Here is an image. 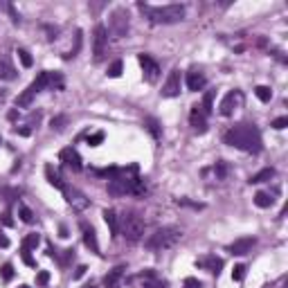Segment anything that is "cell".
Returning <instances> with one entry per match:
<instances>
[{"mask_svg":"<svg viewBox=\"0 0 288 288\" xmlns=\"http://www.w3.org/2000/svg\"><path fill=\"white\" fill-rule=\"evenodd\" d=\"M223 142L248 153L261 151V133L254 124H236V126H232L230 131H225Z\"/></svg>","mask_w":288,"mask_h":288,"instance_id":"1","label":"cell"},{"mask_svg":"<svg viewBox=\"0 0 288 288\" xmlns=\"http://www.w3.org/2000/svg\"><path fill=\"white\" fill-rule=\"evenodd\" d=\"M140 9L158 25H173L185 18V7L182 5H165V7H149L140 2Z\"/></svg>","mask_w":288,"mask_h":288,"instance_id":"2","label":"cell"},{"mask_svg":"<svg viewBox=\"0 0 288 288\" xmlns=\"http://www.w3.org/2000/svg\"><path fill=\"white\" fill-rule=\"evenodd\" d=\"M182 239V232L178 228H160L156 230L151 236L147 239V250H151V252H162V250H169L173 248V245L178 243V241Z\"/></svg>","mask_w":288,"mask_h":288,"instance_id":"3","label":"cell"},{"mask_svg":"<svg viewBox=\"0 0 288 288\" xmlns=\"http://www.w3.org/2000/svg\"><path fill=\"white\" fill-rule=\"evenodd\" d=\"M119 234L128 241V243H137L144 236V219L140 214H126L119 221Z\"/></svg>","mask_w":288,"mask_h":288,"instance_id":"4","label":"cell"},{"mask_svg":"<svg viewBox=\"0 0 288 288\" xmlns=\"http://www.w3.org/2000/svg\"><path fill=\"white\" fill-rule=\"evenodd\" d=\"M48 79H50V72L45 70V72H41L39 77L34 79V81L27 86V88L23 90V93L16 97V106L18 108H27V106H32V102H34V97L41 93L43 88H48Z\"/></svg>","mask_w":288,"mask_h":288,"instance_id":"5","label":"cell"},{"mask_svg":"<svg viewBox=\"0 0 288 288\" xmlns=\"http://www.w3.org/2000/svg\"><path fill=\"white\" fill-rule=\"evenodd\" d=\"M241 106H243V93H241V90H230L223 97V102H221L219 111L223 117H232L234 111H239Z\"/></svg>","mask_w":288,"mask_h":288,"instance_id":"6","label":"cell"},{"mask_svg":"<svg viewBox=\"0 0 288 288\" xmlns=\"http://www.w3.org/2000/svg\"><path fill=\"white\" fill-rule=\"evenodd\" d=\"M108 52V30L104 25H97L95 27V36H93V54L95 61H102Z\"/></svg>","mask_w":288,"mask_h":288,"instance_id":"7","label":"cell"},{"mask_svg":"<svg viewBox=\"0 0 288 288\" xmlns=\"http://www.w3.org/2000/svg\"><path fill=\"white\" fill-rule=\"evenodd\" d=\"M111 30L117 39H122V36L128 34V11L126 9L119 7V9H115L111 14Z\"/></svg>","mask_w":288,"mask_h":288,"instance_id":"8","label":"cell"},{"mask_svg":"<svg viewBox=\"0 0 288 288\" xmlns=\"http://www.w3.org/2000/svg\"><path fill=\"white\" fill-rule=\"evenodd\" d=\"M137 61H140L142 70H144V79H147L149 83H156L158 77H160V65H158V61L153 59V57H149V54H140Z\"/></svg>","mask_w":288,"mask_h":288,"instance_id":"9","label":"cell"},{"mask_svg":"<svg viewBox=\"0 0 288 288\" xmlns=\"http://www.w3.org/2000/svg\"><path fill=\"white\" fill-rule=\"evenodd\" d=\"M162 95H165V97H178V95H180V70L178 68H173L169 72L165 86H162Z\"/></svg>","mask_w":288,"mask_h":288,"instance_id":"10","label":"cell"},{"mask_svg":"<svg viewBox=\"0 0 288 288\" xmlns=\"http://www.w3.org/2000/svg\"><path fill=\"white\" fill-rule=\"evenodd\" d=\"M59 160L63 162L68 169H72V171H81V156L77 153V149H72V147H65V149H61V153H59Z\"/></svg>","mask_w":288,"mask_h":288,"instance_id":"11","label":"cell"},{"mask_svg":"<svg viewBox=\"0 0 288 288\" xmlns=\"http://www.w3.org/2000/svg\"><path fill=\"white\" fill-rule=\"evenodd\" d=\"M63 194H65V200H68V205H72L74 210H86V207L90 205V200L86 198V196L81 194L79 189H72V187H65L63 189Z\"/></svg>","mask_w":288,"mask_h":288,"instance_id":"12","label":"cell"},{"mask_svg":"<svg viewBox=\"0 0 288 288\" xmlns=\"http://www.w3.org/2000/svg\"><path fill=\"white\" fill-rule=\"evenodd\" d=\"M254 243H257V239H254V236H241V239H236L234 243L230 245V252L236 254V257H243V254L252 252Z\"/></svg>","mask_w":288,"mask_h":288,"instance_id":"13","label":"cell"},{"mask_svg":"<svg viewBox=\"0 0 288 288\" xmlns=\"http://www.w3.org/2000/svg\"><path fill=\"white\" fill-rule=\"evenodd\" d=\"M196 266H198V268H205L207 273H212V275H219L221 268H223V259H219L216 254H207V257L198 259Z\"/></svg>","mask_w":288,"mask_h":288,"instance_id":"14","label":"cell"},{"mask_svg":"<svg viewBox=\"0 0 288 288\" xmlns=\"http://www.w3.org/2000/svg\"><path fill=\"white\" fill-rule=\"evenodd\" d=\"M205 86H207V79L200 70H189V72H187V88H189L191 93H198V90H203Z\"/></svg>","mask_w":288,"mask_h":288,"instance_id":"15","label":"cell"},{"mask_svg":"<svg viewBox=\"0 0 288 288\" xmlns=\"http://www.w3.org/2000/svg\"><path fill=\"white\" fill-rule=\"evenodd\" d=\"M81 232H83V243L90 248V252L99 254V243H97V234H95V228L88 225L86 221H81Z\"/></svg>","mask_w":288,"mask_h":288,"instance_id":"16","label":"cell"},{"mask_svg":"<svg viewBox=\"0 0 288 288\" xmlns=\"http://www.w3.org/2000/svg\"><path fill=\"white\" fill-rule=\"evenodd\" d=\"M189 122H191V126H194V131H196V133H205V131H207V115H205L203 111H200L198 106L191 108Z\"/></svg>","mask_w":288,"mask_h":288,"instance_id":"17","label":"cell"},{"mask_svg":"<svg viewBox=\"0 0 288 288\" xmlns=\"http://www.w3.org/2000/svg\"><path fill=\"white\" fill-rule=\"evenodd\" d=\"M124 266H115L111 273L104 277V286L106 288H122V277H124Z\"/></svg>","mask_w":288,"mask_h":288,"instance_id":"18","label":"cell"},{"mask_svg":"<svg viewBox=\"0 0 288 288\" xmlns=\"http://www.w3.org/2000/svg\"><path fill=\"white\" fill-rule=\"evenodd\" d=\"M140 279H142V286H144V288H167V282L158 277V275L153 273V270H147V273H142Z\"/></svg>","mask_w":288,"mask_h":288,"instance_id":"19","label":"cell"},{"mask_svg":"<svg viewBox=\"0 0 288 288\" xmlns=\"http://www.w3.org/2000/svg\"><path fill=\"white\" fill-rule=\"evenodd\" d=\"M104 221H106L108 230H111V236L115 239V236L119 234V221H117V214L113 210H104Z\"/></svg>","mask_w":288,"mask_h":288,"instance_id":"20","label":"cell"},{"mask_svg":"<svg viewBox=\"0 0 288 288\" xmlns=\"http://www.w3.org/2000/svg\"><path fill=\"white\" fill-rule=\"evenodd\" d=\"M16 77H18V72H16L14 65H11L7 59H0V79H5V81H14Z\"/></svg>","mask_w":288,"mask_h":288,"instance_id":"21","label":"cell"},{"mask_svg":"<svg viewBox=\"0 0 288 288\" xmlns=\"http://www.w3.org/2000/svg\"><path fill=\"white\" fill-rule=\"evenodd\" d=\"M45 176H48V182H50L52 187H57V189H61V191L65 189V182L61 180V176L57 173V171H54V167H52V165L45 167Z\"/></svg>","mask_w":288,"mask_h":288,"instance_id":"22","label":"cell"},{"mask_svg":"<svg viewBox=\"0 0 288 288\" xmlns=\"http://www.w3.org/2000/svg\"><path fill=\"white\" fill-rule=\"evenodd\" d=\"M144 126H147V131L153 135V140H160L162 137V128H160V124H158V119L144 117Z\"/></svg>","mask_w":288,"mask_h":288,"instance_id":"23","label":"cell"},{"mask_svg":"<svg viewBox=\"0 0 288 288\" xmlns=\"http://www.w3.org/2000/svg\"><path fill=\"white\" fill-rule=\"evenodd\" d=\"M254 205L261 207V210H266V207L273 205V196L266 194V191H259V194L254 196Z\"/></svg>","mask_w":288,"mask_h":288,"instance_id":"24","label":"cell"},{"mask_svg":"<svg viewBox=\"0 0 288 288\" xmlns=\"http://www.w3.org/2000/svg\"><path fill=\"white\" fill-rule=\"evenodd\" d=\"M48 88H52V90H63V77H61L59 72H50Z\"/></svg>","mask_w":288,"mask_h":288,"instance_id":"25","label":"cell"},{"mask_svg":"<svg viewBox=\"0 0 288 288\" xmlns=\"http://www.w3.org/2000/svg\"><path fill=\"white\" fill-rule=\"evenodd\" d=\"M273 176H275V169H261L259 173H254V176L250 178V182H254V185H257V182H266Z\"/></svg>","mask_w":288,"mask_h":288,"instance_id":"26","label":"cell"},{"mask_svg":"<svg viewBox=\"0 0 288 288\" xmlns=\"http://www.w3.org/2000/svg\"><path fill=\"white\" fill-rule=\"evenodd\" d=\"M254 95H257L264 104H268L270 99H273V90H270L268 86H257V88H254Z\"/></svg>","mask_w":288,"mask_h":288,"instance_id":"27","label":"cell"},{"mask_svg":"<svg viewBox=\"0 0 288 288\" xmlns=\"http://www.w3.org/2000/svg\"><path fill=\"white\" fill-rule=\"evenodd\" d=\"M18 216H20L23 223H34V212H32L27 205H18Z\"/></svg>","mask_w":288,"mask_h":288,"instance_id":"28","label":"cell"},{"mask_svg":"<svg viewBox=\"0 0 288 288\" xmlns=\"http://www.w3.org/2000/svg\"><path fill=\"white\" fill-rule=\"evenodd\" d=\"M212 104H214V90L205 93V97H203V106H198V108L205 113V115H210V113H212Z\"/></svg>","mask_w":288,"mask_h":288,"instance_id":"29","label":"cell"},{"mask_svg":"<svg viewBox=\"0 0 288 288\" xmlns=\"http://www.w3.org/2000/svg\"><path fill=\"white\" fill-rule=\"evenodd\" d=\"M122 68H124V63H122V61H113V63H111V68H108V77H113V79H117L119 77V74H122Z\"/></svg>","mask_w":288,"mask_h":288,"instance_id":"30","label":"cell"},{"mask_svg":"<svg viewBox=\"0 0 288 288\" xmlns=\"http://www.w3.org/2000/svg\"><path fill=\"white\" fill-rule=\"evenodd\" d=\"M39 243H41V236L39 234H27V239L23 241V248L34 250V248H39Z\"/></svg>","mask_w":288,"mask_h":288,"instance_id":"31","label":"cell"},{"mask_svg":"<svg viewBox=\"0 0 288 288\" xmlns=\"http://www.w3.org/2000/svg\"><path fill=\"white\" fill-rule=\"evenodd\" d=\"M18 59H20V63H23V68H32V63H34V61H32V54L23 48L18 50Z\"/></svg>","mask_w":288,"mask_h":288,"instance_id":"32","label":"cell"},{"mask_svg":"<svg viewBox=\"0 0 288 288\" xmlns=\"http://www.w3.org/2000/svg\"><path fill=\"white\" fill-rule=\"evenodd\" d=\"M144 194H147V182L142 178H137L135 185H133V196H144Z\"/></svg>","mask_w":288,"mask_h":288,"instance_id":"33","label":"cell"},{"mask_svg":"<svg viewBox=\"0 0 288 288\" xmlns=\"http://www.w3.org/2000/svg\"><path fill=\"white\" fill-rule=\"evenodd\" d=\"M0 277L5 279V282H11V277H14V266H11V264L2 266V268H0Z\"/></svg>","mask_w":288,"mask_h":288,"instance_id":"34","label":"cell"},{"mask_svg":"<svg viewBox=\"0 0 288 288\" xmlns=\"http://www.w3.org/2000/svg\"><path fill=\"white\" fill-rule=\"evenodd\" d=\"M104 142V133L99 131V133H93V135H88V147H99Z\"/></svg>","mask_w":288,"mask_h":288,"instance_id":"35","label":"cell"},{"mask_svg":"<svg viewBox=\"0 0 288 288\" xmlns=\"http://www.w3.org/2000/svg\"><path fill=\"white\" fill-rule=\"evenodd\" d=\"M245 277V266H234V270H232V279H234V282H241V279Z\"/></svg>","mask_w":288,"mask_h":288,"instance_id":"36","label":"cell"},{"mask_svg":"<svg viewBox=\"0 0 288 288\" xmlns=\"http://www.w3.org/2000/svg\"><path fill=\"white\" fill-rule=\"evenodd\" d=\"M48 282H50V273L48 270H41L36 275V286H48Z\"/></svg>","mask_w":288,"mask_h":288,"instance_id":"37","label":"cell"},{"mask_svg":"<svg viewBox=\"0 0 288 288\" xmlns=\"http://www.w3.org/2000/svg\"><path fill=\"white\" fill-rule=\"evenodd\" d=\"M32 250H27V248H23V250H20V257H23V261H25V264H27V266H32V268H34V266H36V261H34V259H32Z\"/></svg>","mask_w":288,"mask_h":288,"instance_id":"38","label":"cell"},{"mask_svg":"<svg viewBox=\"0 0 288 288\" xmlns=\"http://www.w3.org/2000/svg\"><path fill=\"white\" fill-rule=\"evenodd\" d=\"M214 171H216V176H219V178H225V176H228V165H225V162H216Z\"/></svg>","mask_w":288,"mask_h":288,"instance_id":"39","label":"cell"},{"mask_svg":"<svg viewBox=\"0 0 288 288\" xmlns=\"http://www.w3.org/2000/svg\"><path fill=\"white\" fill-rule=\"evenodd\" d=\"M270 126L277 128V131H282V128H286V126H288V117H277L273 124H270Z\"/></svg>","mask_w":288,"mask_h":288,"instance_id":"40","label":"cell"},{"mask_svg":"<svg viewBox=\"0 0 288 288\" xmlns=\"http://www.w3.org/2000/svg\"><path fill=\"white\" fill-rule=\"evenodd\" d=\"M185 286H187V288H200L203 284H200L196 277H187V279H185Z\"/></svg>","mask_w":288,"mask_h":288,"instance_id":"41","label":"cell"},{"mask_svg":"<svg viewBox=\"0 0 288 288\" xmlns=\"http://www.w3.org/2000/svg\"><path fill=\"white\" fill-rule=\"evenodd\" d=\"M61 124H65V117H54L52 119V128H63Z\"/></svg>","mask_w":288,"mask_h":288,"instance_id":"42","label":"cell"},{"mask_svg":"<svg viewBox=\"0 0 288 288\" xmlns=\"http://www.w3.org/2000/svg\"><path fill=\"white\" fill-rule=\"evenodd\" d=\"M86 270H88V268H86V266H79V268H77V273H74V279H81L83 275H86Z\"/></svg>","mask_w":288,"mask_h":288,"instance_id":"43","label":"cell"},{"mask_svg":"<svg viewBox=\"0 0 288 288\" xmlns=\"http://www.w3.org/2000/svg\"><path fill=\"white\" fill-rule=\"evenodd\" d=\"M0 248H9V239H7L2 232H0Z\"/></svg>","mask_w":288,"mask_h":288,"instance_id":"44","label":"cell"},{"mask_svg":"<svg viewBox=\"0 0 288 288\" xmlns=\"http://www.w3.org/2000/svg\"><path fill=\"white\" fill-rule=\"evenodd\" d=\"M2 223H5V225H14V221H11L9 212H5V214H2Z\"/></svg>","mask_w":288,"mask_h":288,"instance_id":"45","label":"cell"},{"mask_svg":"<svg viewBox=\"0 0 288 288\" xmlns=\"http://www.w3.org/2000/svg\"><path fill=\"white\" fill-rule=\"evenodd\" d=\"M16 133H20V135H30L32 128H16Z\"/></svg>","mask_w":288,"mask_h":288,"instance_id":"46","label":"cell"},{"mask_svg":"<svg viewBox=\"0 0 288 288\" xmlns=\"http://www.w3.org/2000/svg\"><path fill=\"white\" fill-rule=\"evenodd\" d=\"M18 288H30V286H18Z\"/></svg>","mask_w":288,"mask_h":288,"instance_id":"47","label":"cell"},{"mask_svg":"<svg viewBox=\"0 0 288 288\" xmlns=\"http://www.w3.org/2000/svg\"><path fill=\"white\" fill-rule=\"evenodd\" d=\"M0 144H2V137H0Z\"/></svg>","mask_w":288,"mask_h":288,"instance_id":"48","label":"cell"},{"mask_svg":"<svg viewBox=\"0 0 288 288\" xmlns=\"http://www.w3.org/2000/svg\"><path fill=\"white\" fill-rule=\"evenodd\" d=\"M86 288H93V286H86Z\"/></svg>","mask_w":288,"mask_h":288,"instance_id":"49","label":"cell"},{"mask_svg":"<svg viewBox=\"0 0 288 288\" xmlns=\"http://www.w3.org/2000/svg\"><path fill=\"white\" fill-rule=\"evenodd\" d=\"M185 288H187V286H185Z\"/></svg>","mask_w":288,"mask_h":288,"instance_id":"50","label":"cell"}]
</instances>
